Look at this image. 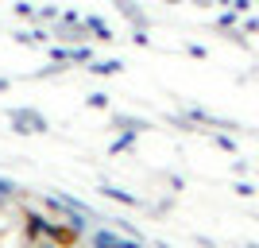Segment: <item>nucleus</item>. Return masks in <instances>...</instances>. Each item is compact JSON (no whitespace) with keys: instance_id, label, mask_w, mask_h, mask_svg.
I'll use <instances>...</instances> for the list:
<instances>
[{"instance_id":"f257e3e1","label":"nucleus","mask_w":259,"mask_h":248,"mask_svg":"<svg viewBox=\"0 0 259 248\" xmlns=\"http://www.w3.org/2000/svg\"><path fill=\"white\" fill-rule=\"evenodd\" d=\"M8 120H12V132H20V136H39V132L51 128L39 109H12Z\"/></svg>"},{"instance_id":"f03ea898","label":"nucleus","mask_w":259,"mask_h":248,"mask_svg":"<svg viewBox=\"0 0 259 248\" xmlns=\"http://www.w3.org/2000/svg\"><path fill=\"white\" fill-rule=\"evenodd\" d=\"M89 248H143V240L124 237L120 229L101 225V229H93V233H89Z\"/></svg>"},{"instance_id":"7ed1b4c3","label":"nucleus","mask_w":259,"mask_h":248,"mask_svg":"<svg viewBox=\"0 0 259 248\" xmlns=\"http://www.w3.org/2000/svg\"><path fill=\"white\" fill-rule=\"evenodd\" d=\"M112 128L128 132V136H140V132H147L151 124H147V120H140V117H124V113H112Z\"/></svg>"},{"instance_id":"20e7f679","label":"nucleus","mask_w":259,"mask_h":248,"mask_svg":"<svg viewBox=\"0 0 259 248\" xmlns=\"http://www.w3.org/2000/svg\"><path fill=\"white\" fill-rule=\"evenodd\" d=\"M20 198H23V190L12 183V179H4V174H0V214H4V209H12Z\"/></svg>"},{"instance_id":"39448f33","label":"nucleus","mask_w":259,"mask_h":248,"mask_svg":"<svg viewBox=\"0 0 259 248\" xmlns=\"http://www.w3.org/2000/svg\"><path fill=\"white\" fill-rule=\"evenodd\" d=\"M101 194H105V198H116V202H124V205H143V198L128 194V190H120V186H112V183L101 186Z\"/></svg>"},{"instance_id":"423d86ee","label":"nucleus","mask_w":259,"mask_h":248,"mask_svg":"<svg viewBox=\"0 0 259 248\" xmlns=\"http://www.w3.org/2000/svg\"><path fill=\"white\" fill-rule=\"evenodd\" d=\"M124 62L120 58H105V62H93V74H120Z\"/></svg>"},{"instance_id":"0eeeda50","label":"nucleus","mask_w":259,"mask_h":248,"mask_svg":"<svg viewBox=\"0 0 259 248\" xmlns=\"http://www.w3.org/2000/svg\"><path fill=\"white\" fill-rule=\"evenodd\" d=\"M236 194L240 198H251V194H255V186H251V183H236Z\"/></svg>"},{"instance_id":"6e6552de","label":"nucleus","mask_w":259,"mask_h":248,"mask_svg":"<svg viewBox=\"0 0 259 248\" xmlns=\"http://www.w3.org/2000/svg\"><path fill=\"white\" fill-rule=\"evenodd\" d=\"M89 105H93V109H108V97H105V93H93V97H89Z\"/></svg>"},{"instance_id":"1a4fd4ad","label":"nucleus","mask_w":259,"mask_h":248,"mask_svg":"<svg viewBox=\"0 0 259 248\" xmlns=\"http://www.w3.org/2000/svg\"><path fill=\"white\" fill-rule=\"evenodd\" d=\"M35 248H62V244H54V240H39Z\"/></svg>"},{"instance_id":"9d476101","label":"nucleus","mask_w":259,"mask_h":248,"mask_svg":"<svg viewBox=\"0 0 259 248\" xmlns=\"http://www.w3.org/2000/svg\"><path fill=\"white\" fill-rule=\"evenodd\" d=\"M155 248H170V244H155Z\"/></svg>"},{"instance_id":"9b49d317","label":"nucleus","mask_w":259,"mask_h":248,"mask_svg":"<svg viewBox=\"0 0 259 248\" xmlns=\"http://www.w3.org/2000/svg\"><path fill=\"white\" fill-rule=\"evenodd\" d=\"M248 248H259V244H248Z\"/></svg>"}]
</instances>
